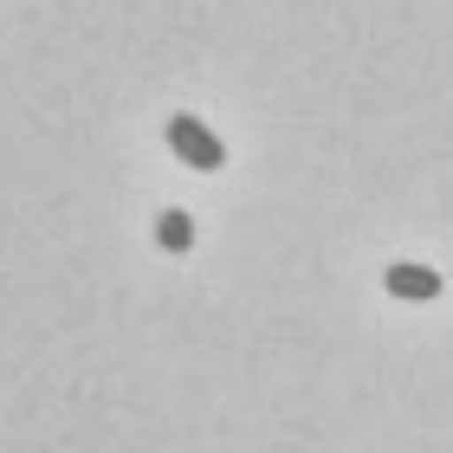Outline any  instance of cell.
Returning <instances> with one entry per match:
<instances>
[{
	"label": "cell",
	"instance_id": "1",
	"mask_svg": "<svg viewBox=\"0 0 453 453\" xmlns=\"http://www.w3.org/2000/svg\"><path fill=\"white\" fill-rule=\"evenodd\" d=\"M162 136H169V150L188 162V169H201V175H214L220 162H226V142H220L201 117H188V111H175L169 123H162Z\"/></svg>",
	"mask_w": 453,
	"mask_h": 453
},
{
	"label": "cell",
	"instance_id": "2",
	"mask_svg": "<svg viewBox=\"0 0 453 453\" xmlns=\"http://www.w3.org/2000/svg\"><path fill=\"white\" fill-rule=\"evenodd\" d=\"M382 285H388L395 298H408V304L441 298V273H434V265H388V273H382Z\"/></svg>",
	"mask_w": 453,
	"mask_h": 453
},
{
	"label": "cell",
	"instance_id": "3",
	"mask_svg": "<svg viewBox=\"0 0 453 453\" xmlns=\"http://www.w3.org/2000/svg\"><path fill=\"white\" fill-rule=\"evenodd\" d=\"M156 240H162V253H188V246H195V220L181 214V208H162Z\"/></svg>",
	"mask_w": 453,
	"mask_h": 453
}]
</instances>
